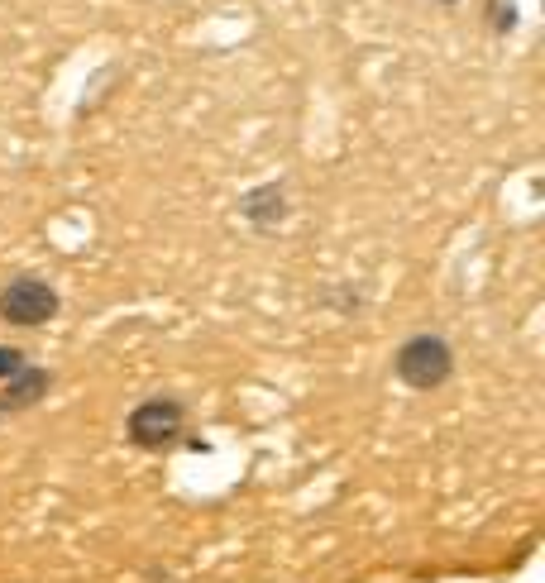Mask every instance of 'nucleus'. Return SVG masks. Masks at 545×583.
Masks as SVG:
<instances>
[{
    "mask_svg": "<svg viewBox=\"0 0 545 583\" xmlns=\"http://www.w3.org/2000/svg\"><path fill=\"white\" fill-rule=\"evenodd\" d=\"M450 368H455L450 345L436 340V335H416V340H407L402 354H397V373H402V383H407V388H421V392L440 388V383L450 378Z\"/></svg>",
    "mask_w": 545,
    "mask_h": 583,
    "instance_id": "nucleus-1",
    "label": "nucleus"
},
{
    "mask_svg": "<svg viewBox=\"0 0 545 583\" xmlns=\"http://www.w3.org/2000/svg\"><path fill=\"white\" fill-rule=\"evenodd\" d=\"M58 311V292L39 278H15L0 292V316L15 325H44Z\"/></svg>",
    "mask_w": 545,
    "mask_h": 583,
    "instance_id": "nucleus-2",
    "label": "nucleus"
},
{
    "mask_svg": "<svg viewBox=\"0 0 545 583\" xmlns=\"http://www.w3.org/2000/svg\"><path fill=\"white\" fill-rule=\"evenodd\" d=\"M177 431H182V407H177V402H163V397H158V402H144V407L130 416V435L139 445H149V450L153 445H168Z\"/></svg>",
    "mask_w": 545,
    "mask_h": 583,
    "instance_id": "nucleus-3",
    "label": "nucleus"
},
{
    "mask_svg": "<svg viewBox=\"0 0 545 583\" xmlns=\"http://www.w3.org/2000/svg\"><path fill=\"white\" fill-rule=\"evenodd\" d=\"M48 388V373L39 368H20L15 378H10V388H5V411H20V407H34Z\"/></svg>",
    "mask_w": 545,
    "mask_h": 583,
    "instance_id": "nucleus-4",
    "label": "nucleus"
},
{
    "mask_svg": "<svg viewBox=\"0 0 545 583\" xmlns=\"http://www.w3.org/2000/svg\"><path fill=\"white\" fill-rule=\"evenodd\" d=\"M244 211L259 220V225H268V220H283V192H278V187H263V192H254L249 201H244Z\"/></svg>",
    "mask_w": 545,
    "mask_h": 583,
    "instance_id": "nucleus-5",
    "label": "nucleus"
},
{
    "mask_svg": "<svg viewBox=\"0 0 545 583\" xmlns=\"http://www.w3.org/2000/svg\"><path fill=\"white\" fill-rule=\"evenodd\" d=\"M20 373V354L15 349H0V378H15Z\"/></svg>",
    "mask_w": 545,
    "mask_h": 583,
    "instance_id": "nucleus-6",
    "label": "nucleus"
},
{
    "mask_svg": "<svg viewBox=\"0 0 545 583\" xmlns=\"http://www.w3.org/2000/svg\"><path fill=\"white\" fill-rule=\"evenodd\" d=\"M445 5H450V0H445Z\"/></svg>",
    "mask_w": 545,
    "mask_h": 583,
    "instance_id": "nucleus-7",
    "label": "nucleus"
}]
</instances>
